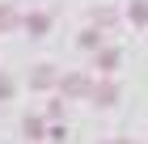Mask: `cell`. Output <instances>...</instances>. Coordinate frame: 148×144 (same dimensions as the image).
<instances>
[{
	"label": "cell",
	"mask_w": 148,
	"mask_h": 144,
	"mask_svg": "<svg viewBox=\"0 0 148 144\" xmlns=\"http://www.w3.org/2000/svg\"><path fill=\"white\" fill-rule=\"evenodd\" d=\"M59 93L64 98H85V93H93V81L85 72H68V76H59Z\"/></svg>",
	"instance_id": "1"
},
{
	"label": "cell",
	"mask_w": 148,
	"mask_h": 144,
	"mask_svg": "<svg viewBox=\"0 0 148 144\" xmlns=\"http://www.w3.org/2000/svg\"><path fill=\"white\" fill-rule=\"evenodd\" d=\"M89 98H93V106H102V110H106V106H114V102H119V85H114V81H97Z\"/></svg>",
	"instance_id": "2"
},
{
	"label": "cell",
	"mask_w": 148,
	"mask_h": 144,
	"mask_svg": "<svg viewBox=\"0 0 148 144\" xmlns=\"http://www.w3.org/2000/svg\"><path fill=\"white\" fill-rule=\"evenodd\" d=\"M30 85H34V89H51V85H59V76H55L51 64H38L34 72H30Z\"/></svg>",
	"instance_id": "3"
},
{
	"label": "cell",
	"mask_w": 148,
	"mask_h": 144,
	"mask_svg": "<svg viewBox=\"0 0 148 144\" xmlns=\"http://www.w3.org/2000/svg\"><path fill=\"white\" fill-rule=\"evenodd\" d=\"M25 30L38 38V34H47V30H51V17H47V13H30V17H25Z\"/></svg>",
	"instance_id": "4"
},
{
	"label": "cell",
	"mask_w": 148,
	"mask_h": 144,
	"mask_svg": "<svg viewBox=\"0 0 148 144\" xmlns=\"http://www.w3.org/2000/svg\"><path fill=\"white\" fill-rule=\"evenodd\" d=\"M127 17L136 25H148V0H131V4H127Z\"/></svg>",
	"instance_id": "5"
},
{
	"label": "cell",
	"mask_w": 148,
	"mask_h": 144,
	"mask_svg": "<svg viewBox=\"0 0 148 144\" xmlns=\"http://www.w3.org/2000/svg\"><path fill=\"white\" fill-rule=\"evenodd\" d=\"M97 68H102V72H114V68H119V51H114V47H102V51H97Z\"/></svg>",
	"instance_id": "6"
},
{
	"label": "cell",
	"mask_w": 148,
	"mask_h": 144,
	"mask_svg": "<svg viewBox=\"0 0 148 144\" xmlns=\"http://www.w3.org/2000/svg\"><path fill=\"white\" fill-rule=\"evenodd\" d=\"M21 132H25V136H30V140H38V136H42V132H47V123H42V119H38V114H30V119H25V123H21Z\"/></svg>",
	"instance_id": "7"
},
{
	"label": "cell",
	"mask_w": 148,
	"mask_h": 144,
	"mask_svg": "<svg viewBox=\"0 0 148 144\" xmlns=\"http://www.w3.org/2000/svg\"><path fill=\"white\" fill-rule=\"evenodd\" d=\"M17 21H21V17H17V9H13V4H0V30H13Z\"/></svg>",
	"instance_id": "8"
},
{
	"label": "cell",
	"mask_w": 148,
	"mask_h": 144,
	"mask_svg": "<svg viewBox=\"0 0 148 144\" xmlns=\"http://www.w3.org/2000/svg\"><path fill=\"white\" fill-rule=\"evenodd\" d=\"M76 43L85 47V51H97V43H102V34H97V30H85V34L76 38Z\"/></svg>",
	"instance_id": "9"
},
{
	"label": "cell",
	"mask_w": 148,
	"mask_h": 144,
	"mask_svg": "<svg viewBox=\"0 0 148 144\" xmlns=\"http://www.w3.org/2000/svg\"><path fill=\"white\" fill-rule=\"evenodd\" d=\"M9 98H13V81L0 72V102H9Z\"/></svg>",
	"instance_id": "10"
},
{
	"label": "cell",
	"mask_w": 148,
	"mask_h": 144,
	"mask_svg": "<svg viewBox=\"0 0 148 144\" xmlns=\"http://www.w3.org/2000/svg\"><path fill=\"white\" fill-rule=\"evenodd\" d=\"M93 21H97V25H110L114 13H110V9H97V13H93Z\"/></svg>",
	"instance_id": "11"
},
{
	"label": "cell",
	"mask_w": 148,
	"mask_h": 144,
	"mask_svg": "<svg viewBox=\"0 0 148 144\" xmlns=\"http://www.w3.org/2000/svg\"><path fill=\"white\" fill-rule=\"evenodd\" d=\"M102 144H131V140H102Z\"/></svg>",
	"instance_id": "12"
}]
</instances>
